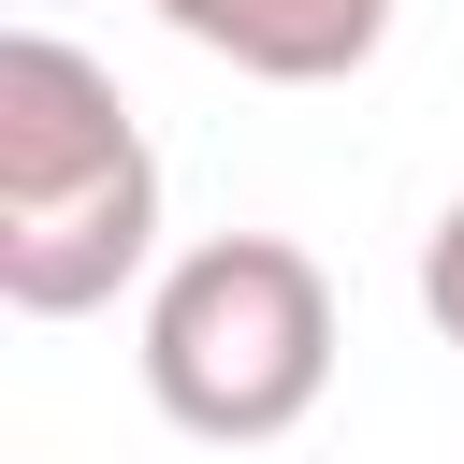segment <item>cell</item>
<instances>
[{"label":"cell","instance_id":"1","mask_svg":"<svg viewBox=\"0 0 464 464\" xmlns=\"http://www.w3.org/2000/svg\"><path fill=\"white\" fill-rule=\"evenodd\" d=\"M160 246V145L130 130L116 72L58 29H0V304L87 319Z\"/></svg>","mask_w":464,"mask_h":464},{"label":"cell","instance_id":"2","mask_svg":"<svg viewBox=\"0 0 464 464\" xmlns=\"http://www.w3.org/2000/svg\"><path fill=\"white\" fill-rule=\"evenodd\" d=\"M334 392V276L290 232H203L145 290V406L203 450H276Z\"/></svg>","mask_w":464,"mask_h":464},{"label":"cell","instance_id":"3","mask_svg":"<svg viewBox=\"0 0 464 464\" xmlns=\"http://www.w3.org/2000/svg\"><path fill=\"white\" fill-rule=\"evenodd\" d=\"M203 58L261 72V87H348L392 44V0H160Z\"/></svg>","mask_w":464,"mask_h":464},{"label":"cell","instance_id":"4","mask_svg":"<svg viewBox=\"0 0 464 464\" xmlns=\"http://www.w3.org/2000/svg\"><path fill=\"white\" fill-rule=\"evenodd\" d=\"M420 319H435V334L464 348V203H450V218L420 232Z\"/></svg>","mask_w":464,"mask_h":464}]
</instances>
